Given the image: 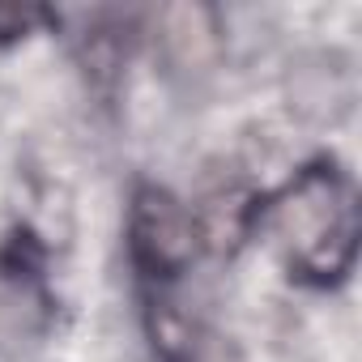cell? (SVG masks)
Masks as SVG:
<instances>
[{"label": "cell", "mask_w": 362, "mask_h": 362, "mask_svg": "<svg viewBox=\"0 0 362 362\" xmlns=\"http://www.w3.org/2000/svg\"><path fill=\"white\" fill-rule=\"evenodd\" d=\"M128 235H132L136 264L145 273H153V277H170L179 269H188L192 256H197V247H201L197 218L179 205L175 197H166L158 188H145L136 197Z\"/></svg>", "instance_id": "2"}, {"label": "cell", "mask_w": 362, "mask_h": 362, "mask_svg": "<svg viewBox=\"0 0 362 362\" xmlns=\"http://www.w3.org/2000/svg\"><path fill=\"white\" fill-rule=\"evenodd\" d=\"M158 35L179 69H201L218 52V18L205 5H170L158 13Z\"/></svg>", "instance_id": "3"}, {"label": "cell", "mask_w": 362, "mask_h": 362, "mask_svg": "<svg viewBox=\"0 0 362 362\" xmlns=\"http://www.w3.org/2000/svg\"><path fill=\"white\" fill-rule=\"evenodd\" d=\"M269 235L307 277H341L358 247V205L332 166H307L269 201Z\"/></svg>", "instance_id": "1"}, {"label": "cell", "mask_w": 362, "mask_h": 362, "mask_svg": "<svg viewBox=\"0 0 362 362\" xmlns=\"http://www.w3.org/2000/svg\"><path fill=\"white\" fill-rule=\"evenodd\" d=\"M39 18H43V13L30 9V5H0V39L30 35V26H35Z\"/></svg>", "instance_id": "5"}, {"label": "cell", "mask_w": 362, "mask_h": 362, "mask_svg": "<svg viewBox=\"0 0 362 362\" xmlns=\"http://www.w3.org/2000/svg\"><path fill=\"white\" fill-rule=\"evenodd\" d=\"M43 324H47L43 290L22 269H5V264H0V354L35 341Z\"/></svg>", "instance_id": "4"}]
</instances>
